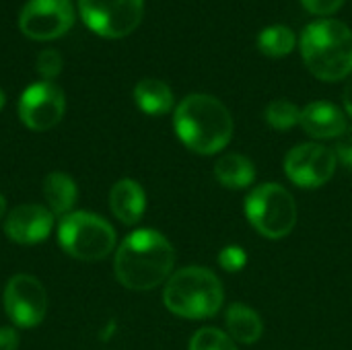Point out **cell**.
Returning <instances> with one entry per match:
<instances>
[{
	"label": "cell",
	"instance_id": "obj_1",
	"mask_svg": "<svg viewBox=\"0 0 352 350\" xmlns=\"http://www.w3.org/2000/svg\"><path fill=\"white\" fill-rule=\"evenodd\" d=\"M175 264L171 241L155 229L132 231L116 250L113 270L122 287L151 291L167 283Z\"/></svg>",
	"mask_w": 352,
	"mask_h": 350
},
{
	"label": "cell",
	"instance_id": "obj_2",
	"mask_svg": "<svg viewBox=\"0 0 352 350\" xmlns=\"http://www.w3.org/2000/svg\"><path fill=\"white\" fill-rule=\"evenodd\" d=\"M177 138L196 155H217L233 138V118L225 103L206 93L188 95L173 113Z\"/></svg>",
	"mask_w": 352,
	"mask_h": 350
},
{
	"label": "cell",
	"instance_id": "obj_3",
	"mask_svg": "<svg viewBox=\"0 0 352 350\" xmlns=\"http://www.w3.org/2000/svg\"><path fill=\"white\" fill-rule=\"evenodd\" d=\"M301 56L320 80L336 83L352 74V31L336 19L309 23L301 33Z\"/></svg>",
	"mask_w": 352,
	"mask_h": 350
},
{
	"label": "cell",
	"instance_id": "obj_4",
	"mask_svg": "<svg viewBox=\"0 0 352 350\" xmlns=\"http://www.w3.org/2000/svg\"><path fill=\"white\" fill-rule=\"evenodd\" d=\"M223 299L225 291L219 276L202 266H188L173 272L163 291L165 307L184 320L214 318Z\"/></svg>",
	"mask_w": 352,
	"mask_h": 350
},
{
	"label": "cell",
	"instance_id": "obj_5",
	"mask_svg": "<svg viewBox=\"0 0 352 350\" xmlns=\"http://www.w3.org/2000/svg\"><path fill=\"white\" fill-rule=\"evenodd\" d=\"M116 229L99 215L72 210L58 223L60 248L80 262H99L116 250Z\"/></svg>",
	"mask_w": 352,
	"mask_h": 350
},
{
	"label": "cell",
	"instance_id": "obj_6",
	"mask_svg": "<svg viewBox=\"0 0 352 350\" xmlns=\"http://www.w3.org/2000/svg\"><path fill=\"white\" fill-rule=\"evenodd\" d=\"M245 217L262 237L283 239L297 225V204L287 188L262 184L248 194Z\"/></svg>",
	"mask_w": 352,
	"mask_h": 350
},
{
	"label": "cell",
	"instance_id": "obj_7",
	"mask_svg": "<svg viewBox=\"0 0 352 350\" xmlns=\"http://www.w3.org/2000/svg\"><path fill=\"white\" fill-rule=\"evenodd\" d=\"M82 23L97 35L120 39L142 21L144 0H78Z\"/></svg>",
	"mask_w": 352,
	"mask_h": 350
},
{
	"label": "cell",
	"instance_id": "obj_8",
	"mask_svg": "<svg viewBox=\"0 0 352 350\" xmlns=\"http://www.w3.org/2000/svg\"><path fill=\"white\" fill-rule=\"evenodd\" d=\"M4 311L16 328H35L47 314V291L31 274H14L4 287Z\"/></svg>",
	"mask_w": 352,
	"mask_h": 350
},
{
	"label": "cell",
	"instance_id": "obj_9",
	"mask_svg": "<svg viewBox=\"0 0 352 350\" xmlns=\"http://www.w3.org/2000/svg\"><path fill=\"white\" fill-rule=\"evenodd\" d=\"M285 173L299 188H322L336 173V153L318 142L297 144L285 157Z\"/></svg>",
	"mask_w": 352,
	"mask_h": 350
},
{
	"label": "cell",
	"instance_id": "obj_10",
	"mask_svg": "<svg viewBox=\"0 0 352 350\" xmlns=\"http://www.w3.org/2000/svg\"><path fill=\"white\" fill-rule=\"evenodd\" d=\"M74 25V6L70 0H29L19 17L21 31L35 41L62 37Z\"/></svg>",
	"mask_w": 352,
	"mask_h": 350
},
{
	"label": "cell",
	"instance_id": "obj_11",
	"mask_svg": "<svg viewBox=\"0 0 352 350\" xmlns=\"http://www.w3.org/2000/svg\"><path fill=\"white\" fill-rule=\"evenodd\" d=\"M66 111L64 91L50 83L39 80L29 85L19 99V118L33 132H45L60 124Z\"/></svg>",
	"mask_w": 352,
	"mask_h": 350
},
{
	"label": "cell",
	"instance_id": "obj_12",
	"mask_svg": "<svg viewBox=\"0 0 352 350\" xmlns=\"http://www.w3.org/2000/svg\"><path fill=\"white\" fill-rule=\"evenodd\" d=\"M54 229V215L41 204H19L4 221V233L12 243L35 245L50 237Z\"/></svg>",
	"mask_w": 352,
	"mask_h": 350
},
{
	"label": "cell",
	"instance_id": "obj_13",
	"mask_svg": "<svg viewBox=\"0 0 352 350\" xmlns=\"http://www.w3.org/2000/svg\"><path fill=\"white\" fill-rule=\"evenodd\" d=\"M299 124L311 138L320 140L340 138L349 130L344 113L330 101H311L309 105H305L301 109Z\"/></svg>",
	"mask_w": 352,
	"mask_h": 350
},
{
	"label": "cell",
	"instance_id": "obj_14",
	"mask_svg": "<svg viewBox=\"0 0 352 350\" xmlns=\"http://www.w3.org/2000/svg\"><path fill=\"white\" fill-rule=\"evenodd\" d=\"M109 208L124 225H136L146 210V194L136 179L124 177L109 192Z\"/></svg>",
	"mask_w": 352,
	"mask_h": 350
},
{
	"label": "cell",
	"instance_id": "obj_15",
	"mask_svg": "<svg viewBox=\"0 0 352 350\" xmlns=\"http://www.w3.org/2000/svg\"><path fill=\"white\" fill-rule=\"evenodd\" d=\"M43 198L52 215L62 219L70 215L76 204V198H78L76 182L64 171H52L43 179Z\"/></svg>",
	"mask_w": 352,
	"mask_h": 350
},
{
	"label": "cell",
	"instance_id": "obj_16",
	"mask_svg": "<svg viewBox=\"0 0 352 350\" xmlns=\"http://www.w3.org/2000/svg\"><path fill=\"white\" fill-rule=\"evenodd\" d=\"M225 326H227V334L235 342H241V344L258 342L264 332V324H262V318L258 316V311H254L252 307H248L243 303H233L227 309Z\"/></svg>",
	"mask_w": 352,
	"mask_h": 350
},
{
	"label": "cell",
	"instance_id": "obj_17",
	"mask_svg": "<svg viewBox=\"0 0 352 350\" xmlns=\"http://www.w3.org/2000/svg\"><path fill=\"white\" fill-rule=\"evenodd\" d=\"M134 101L146 116H165L173 107V91L159 78H142L134 87Z\"/></svg>",
	"mask_w": 352,
	"mask_h": 350
},
{
	"label": "cell",
	"instance_id": "obj_18",
	"mask_svg": "<svg viewBox=\"0 0 352 350\" xmlns=\"http://www.w3.org/2000/svg\"><path fill=\"white\" fill-rule=\"evenodd\" d=\"M214 177L223 188L229 190H243L250 188L256 179V169L254 163L239 155V153H229L223 155L217 165H214Z\"/></svg>",
	"mask_w": 352,
	"mask_h": 350
},
{
	"label": "cell",
	"instance_id": "obj_19",
	"mask_svg": "<svg viewBox=\"0 0 352 350\" xmlns=\"http://www.w3.org/2000/svg\"><path fill=\"white\" fill-rule=\"evenodd\" d=\"M258 47L268 58H283L295 47V33L285 25H270L258 35Z\"/></svg>",
	"mask_w": 352,
	"mask_h": 350
},
{
	"label": "cell",
	"instance_id": "obj_20",
	"mask_svg": "<svg viewBox=\"0 0 352 350\" xmlns=\"http://www.w3.org/2000/svg\"><path fill=\"white\" fill-rule=\"evenodd\" d=\"M264 118H266V124L272 126L274 130H291L293 126L299 124V120H301V109H299L293 101L276 99V101H272V103L266 107Z\"/></svg>",
	"mask_w": 352,
	"mask_h": 350
},
{
	"label": "cell",
	"instance_id": "obj_21",
	"mask_svg": "<svg viewBox=\"0 0 352 350\" xmlns=\"http://www.w3.org/2000/svg\"><path fill=\"white\" fill-rule=\"evenodd\" d=\"M190 350H237L235 340L217 328H202L198 330L192 340H190Z\"/></svg>",
	"mask_w": 352,
	"mask_h": 350
},
{
	"label": "cell",
	"instance_id": "obj_22",
	"mask_svg": "<svg viewBox=\"0 0 352 350\" xmlns=\"http://www.w3.org/2000/svg\"><path fill=\"white\" fill-rule=\"evenodd\" d=\"M62 66H64L62 56H60V52H56V50H43V52L37 56V60H35V68H37L39 76H41L43 80H50V83H52L56 76H60Z\"/></svg>",
	"mask_w": 352,
	"mask_h": 350
},
{
	"label": "cell",
	"instance_id": "obj_23",
	"mask_svg": "<svg viewBox=\"0 0 352 350\" xmlns=\"http://www.w3.org/2000/svg\"><path fill=\"white\" fill-rule=\"evenodd\" d=\"M219 264L227 272H239L248 264V254L241 245H227L219 254Z\"/></svg>",
	"mask_w": 352,
	"mask_h": 350
},
{
	"label": "cell",
	"instance_id": "obj_24",
	"mask_svg": "<svg viewBox=\"0 0 352 350\" xmlns=\"http://www.w3.org/2000/svg\"><path fill=\"white\" fill-rule=\"evenodd\" d=\"M301 4H303L311 14L326 17V14L336 12V10L344 4V0H301Z\"/></svg>",
	"mask_w": 352,
	"mask_h": 350
},
{
	"label": "cell",
	"instance_id": "obj_25",
	"mask_svg": "<svg viewBox=\"0 0 352 350\" xmlns=\"http://www.w3.org/2000/svg\"><path fill=\"white\" fill-rule=\"evenodd\" d=\"M19 332L14 328H0V350H16L19 349Z\"/></svg>",
	"mask_w": 352,
	"mask_h": 350
},
{
	"label": "cell",
	"instance_id": "obj_26",
	"mask_svg": "<svg viewBox=\"0 0 352 350\" xmlns=\"http://www.w3.org/2000/svg\"><path fill=\"white\" fill-rule=\"evenodd\" d=\"M336 157H340V161L346 165V167H352V130L349 132V136L344 140L338 142L336 146Z\"/></svg>",
	"mask_w": 352,
	"mask_h": 350
},
{
	"label": "cell",
	"instance_id": "obj_27",
	"mask_svg": "<svg viewBox=\"0 0 352 350\" xmlns=\"http://www.w3.org/2000/svg\"><path fill=\"white\" fill-rule=\"evenodd\" d=\"M342 99H344L346 113L352 118V74L349 76V83H346V87H344V95H342Z\"/></svg>",
	"mask_w": 352,
	"mask_h": 350
},
{
	"label": "cell",
	"instance_id": "obj_28",
	"mask_svg": "<svg viewBox=\"0 0 352 350\" xmlns=\"http://www.w3.org/2000/svg\"><path fill=\"white\" fill-rule=\"evenodd\" d=\"M6 217V200H4V196L0 194V221Z\"/></svg>",
	"mask_w": 352,
	"mask_h": 350
},
{
	"label": "cell",
	"instance_id": "obj_29",
	"mask_svg": "<svg viewBox=\"0 0 352 350\" xmlns=\"http://www.w3.org/2000/svg\"><path fill=\"white\" fill-rule=\"evenodd\" d=\"M4 103H6V95H4V91L0 89V109L4 107Z\"/></svg>",
	"mask_w": 352,
	"mask_h": 350
}]
</instances>
